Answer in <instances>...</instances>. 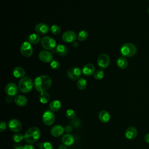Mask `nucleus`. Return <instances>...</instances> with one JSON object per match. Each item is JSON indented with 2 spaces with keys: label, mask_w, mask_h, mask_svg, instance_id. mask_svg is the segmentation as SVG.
<instances>
[{
  "label": "nucleus",
  "mask_w": 149,
  "mask_h": 149,
  "mask_svg": "<svg viewBox=\"0 0 149 149\" xmlns=\"http://www.w3.org/2000/svg\"><path fill=\"white\" fill-rule=\"evenodd\" d=\"M52 84V80L47 75L37 76L34 81V86L38 92H44L49 88Z\"/></svg>",
  "instance_id": "nucleus-1"
},
{
  "label": "nucleus",
  "mask_w": 149,
  "mask_h": 149,
  "mask_svg": "<svg viewBox=\"0 0 149 149\" xmlns=\"http://www.w3.org/2000/svg\"><path fill=\"white\" fill-rule=\"evenodd\" d=\"M40 130L36 126H33L29 128L24 133V140L29 144L36 143L40 137Z\"/></svg>",
  "instance_id": "nucleus-2"
},
{
  "label": "nucleus",
  "mask_w": 149,
  "mask_h": 149,
  "mask_svg": "<svg viewBox=\"0 0 149 149\" xmlns=\"http://www.w3.org/2000/svg\"><path fill=\"white\" fill-rule=\"evenodd\" d=\"M34 86V82L32 79L29 77L26 76L22 77L18 84L19 90L23 93H27L30 92Z\"/></svg>",
  "instance_id": "nucleus-3"
},
{
  "label": "nucleus",
  "mask_w": 149,
  "mask_h": 149,
  "mask_svg": "<svg viewBox=\"0 0 149 149\" xmlns=\"http://www.w3.org/2000/svg\"><path fill=\"white\" fill-rule=\"evenodd\" d=\"M120 51L123 57H131L136 54L137 48L132 43H125L122 45Z\"/></svg>",
  "instance_id": "nucleus-4"
},
{
  "label": "nucleus",
  "mask_w": 149,
  "mask_h": 149,
  "mask_svg": "<svg viewBox=\"0 0 149 149\" xmlns=\"http://www.w3.org/2000/svg\"><path fill=\"white\" fill-rule=\"evenodd\" d=\"M41 44L44 49L47 51L52 50L56 47V41L49 36H45L41 40Z\"/></svg>",
  "instance_id": "nucleus-5"
},
{
  "label": "nucleus",
  "mask_w": 149,
  "mask_h": 149,
  "mask_svg": "<svg viewBox=\"0 0 149 149\" xmlns=\"http://www.w3.org/2000/svg\"><path fill=\"white\" fill-rule=\"evenodd\" d=\"M42 119L43 123L47 126H51L54 124L55 122V115L51 110H47L45 111L42 116Z\"/></svg>",
  "instance_id": "nucleus-6"
},
{
  "label": "nucleus",
  "mask_w": 149,
  "mask_h": 149,
  "mask_svg": "<svg viewBox=\"0 0 149 149\" xmlns=\"http://www.w3.org/2000/svg\"><path fill=\"white\" fill-rule=\"evenodd\" d=\"M20 52L22 55L26 58L30 57L33 53V48L31 44L29 42H23L20 48Z\"/></svg>",
  "instance_id": "nucleus-7"
},
{
  "label": "nucleus",
  "mask_w": 149,
  "mask_h": 149,
  "mask_svg": "<svg viewBox=\"0 0 149 149\" xmlns=\"http://www.w3.org/2000/svg\"><path fill=\"white\" fill-rule=\"evenodd\" d=\"M110 63L109 56L106 54H101L99 55L97 59V63L100 68L105 69L108 67Z\"/></svg>",
  "instance_id": "nucleus-8"
},
{
  "label": "nucleus",
  "mask_w": 149,
  "mask_h": 149,
  "mask_svg": "<svg viewBox=\"0 0 149 149\" xmlns=\"http://www.w3.org/2000/svg\"><path fill=\"white\" fill-rule=\"evenodd\" d=\"M81 70L78 67H72L68 69L67 72V76L69 79L75 80L80 79L81 75Z\"/></svg>",
  "instance_id": "nucleus-9"
},
{
  "label": "nucleus",
  "mask_w": 149,
  "mask_h": 149,
  "mask_svg": "<svg viewBox=\"0 0 149 149\" xmlns=\"http://www.w3.org/2000/svg\"><path fill=\"white\" fill-rule=\"evenodd\" d=\"M19 90L18 86L13 83H8L5 87V93L10 97L15 96L17 94Z\"/></svg>",
  "instance_id": "nucleus-10"
},
{
  "label": "nucleus",
  "mask_w": 149,
  "mask_h": 149,
  "mask_svg": "<svg viewBox=\"0 0 149 149\" xmlns=\"http://www.w3.org/2000/svg\"><path fill=\"white\" fill-rule=\"evenodd\" d=\"M8 127L12 132L15 133H19L22 127L20 122L16 119L10 120L8 123Z\"/></svg>",
  "instance_id": "nucleus-11"
},
{
  "label": "nucleus",
  "mask_w": 149,
  "mask_h": 149,
  "mask_svg": "<svg viewBox=\"0 0 149 149\" xmlns=\"http://www.w3.org/2000/svg\"><path fill=\"white\" fill-rule=\"evenodd\" d=\"M76 38L77 37L76 33L71 30L65 31L62 36V38L63 41L67 43H70L74 41Z\"/></svg>",
  "instance_id": "nucleus-12"
},
{
  "label": "nucleus",
  "mask_w": 149,
  "mask_h": 149,
  "mask_svg": "<svg viewBox=\"0 0 149 149\" xmlns=\"http://www.w3.org/2000/svg\"><path fill=\"white\" fill-rule=\"evenodd\" d=\"M38 58L41 61L44 63H49L52 61V55L47 50L41 51L38 54Z\"/></svg>",
  "instance_id": "nucleus-13"
},
{
  "label": "nucleus",
  "mask_w": 149,
  "mask_h": 149,
  "mask_svg": "<svg viewBox=\"0 0 149 149\" xmlns=\"http://www.w3.org/2000/svg\"><path fill=\"white\" fill-rule=\"evenodd\" d=\"M36 32L40 35H45L49 31V27L48 24L44 23H40L35 27Z\"/></svg>",
  "instance_id": "nucleus-14"
},
{
  "label": "nucleus",
  "mask_w": 149,
  "mask_h": 149,
  "mask_svg": "<svg viewBox=\"0 0 149 149\" xmlns=\"http://www.w3.org/2000/svg\"><path fill=\"white\" fill-rule=\"evenodd\" d=\"M65 132V128L60 125H56L54 126L51 129V134L52 136L55 137H58L62 136Z\"/></svg>",
  "instance_id": "nucleus-15"
},
{
  "label": "nucleus",
  "mask_w": 149,
  "mask_h": 149,
  "mask_svg": "<svg viewBox=\"0 0 149 149\" xmlns=\"http://www.w3.org/2000/svg\"><path fill=\"white\" fill-rule=\"evenodd\" d=\"M125 137L128 140H133L137 136V130L136 127L130 126L125 131Z\"/></svg>",
  "instance_id": "nucleus-16"
},
{
  "label": "nucleus",
  "mask_w": 149,
  "mask_h": 149,
  "mask_svg": "<svg viewBox=\"0 0 149 149\" xmlns=\"http://www.w3.org/2000/svg\"><path fill=\"white\" fill-rule=\"evenodd\" d=\"M95 72V67L91 63H87L84 65L82 69V73L85 76H91Z\"/></svg>",
  "instance_id": "nucleus-17"
},
{
  "label": "nucleus",
  "mask_w": 149,
  "mask_h": 149,
  "mask_svg": "<svg viewBox=\"0 0 149 149\" xmlns=\"http://www.w3.org/2000/svg\"><path fill=\"white\" fill-rule=\"evenodd\" d=\"M62 143L67 146H72L74 142V138L73 135L67 133L64 134L62 137Z\"/></svg>",
  "instance_id": "nucleus-18"
},
{
  "label": "nucleus",
  "mask_w": 149,
  "mask_h": 149,
  "mask_svg": "<svg viewBox=\"0 0 149 149\" xmlns=\"http://www.w3.org/2000/svg\"><path fill=\"white\" fill-rule=\"evenodd\" d=\"M100 120L102 123H107L110 120L111 116L109 113L105 110L101 111L98 114Z\"/></svg>",
  "instance_id": "nucleus-19"
},
{
  "label": "nucleus",
  "mask_w": 149,
  "mask_h": 149,
  "mask_svg": "<svg viewBox=\"0 0 149 149\" xmlns=\"http://www.w3.org/2000/svg\"><path fill=\"white\" fill-rule=\"evenodd\" d=\"M14 101L17 105L20 107H24L27 103V99L24 95H19L15 97Z\"/></svg>",
  "instance_id": "nucleus-20"
},
{
  "label": "nucleus",
  "mask_w": 149,
  "mask_h": 149,
  "mask_svg": "<svg viewBox=\"0 0 149 149\" xmlns=\"http://www.w3.org/2000/svg\"><path fill=\"white\" fill-rule=\"evenodd\" d=\"M116 64L119 68L121 69H125L128 66V62L125 57L120 56L117 59Z\"/></svg>",
  "instance_id": "nucleus-21"
},
{
  "label": "nucleus",
  "mask_w": 149,
  "mask_h": 149,
  "mask_svg": "<svg viewBox=\"0 0 149 149\" xmlns=\"http://www.w3.org/2000/svg\"><path fill=\"white\" fill-rule=\"evenodd\" d=\"M13 75L16 78L23 77V76L25 75V70L23 68L17 66L13 70Z\"/></svg>",
  "instance_id": "nucleus-22"
},
{
  "label": "nucleus",
  "mask_w": 149,
  "mask_h": 149,
  "mask_svg": "<svg viewBox=\"0 0 149 149\" xmlns=\"http://www.w3.org/2000/svg\"><path fill=\"white\" fill-rule=\"evenodd\" d=\"M55 51L57 54L60 56L66 55L68 52V49L67 47L63 44H59L56 47Z\"/></svg>",
  "instance_id": "nucleus-23"
},
{
  "label": "nucleus",
  "mask_w": 149,
  "mask_h": 149,
  "mask_svg": "<svg viewBox=\"0 0 149 149\" xmlns=\"http://www.w3.org/2000/svg\"><path fill=\"white\" fill-rule=\"evenodd\" d=\"M61 106H62V104L61 101L58 100H54L52 101L49 105L50 110L54 112L59 110L61 108Z\"/></svg>",
  "instance_id": "nucleus-24"
},
{
  "label": "nucleus",
  "mask_w": 149,
  "mask_h": 149,
  "mask_svg": "<svg viewBox=\"0 0 149 149\" xmlns=\"http://www.w3.org/2000/svg\"><path fill=\"white\" fill-rule=\"evenodd\" d=\"M38 99L41 103L47 104L50 100V96H49V94L46 91L41 92L40 93L38 96Z\"/></svg>",
  "instance_id": "nucleus-25"
},
{
  "label": "nucleus",
  "mask_w": 149,
  "mask_h": 149,
  "mask_svg": "<svg viewBox=\"0 0 149 149\" xmlns=\"http://www.w3.org/2000/svg\"><path fill=\"white\" fill-rule=\"evenodd\" d=\"M40 37L38 34H31L28 38V41L31 44H37L40 41Z\"/></svg>",
  "instance_id": "nucleus-26"
},
{
  "label": "nucleus",
  "mask_w": 149,
  "mask_h": 149,
  "mask_svg": "<svg viewBox=\"0 0 149 149\" xmlns=\"http://www.w3.org/2000/svg\"><path fill=\"white\" fill-rule=\"evenodd\" d=\"M87 85V83L86 80L83 77H80V79H79L76 83V86L77 88L80 90H84L86 88Z\"/></svg>",
  "instance_id": "nucleus-27"
},
{
  "label": "nucleus",
  "mask_w": 149,
  "mask_h": 149,
  "mask_svg": "<svg viewBox=\"0 0 149 149\" xmlns=\"http://www.w3.org/2000/svg\"><path fill=\"white\" fill-rule=\"evenodd\" d=\"M88 35V34L87 31H86L85 30H81L79 33L77 38L79 41H84L87 38Z\"/></svg>",
  "instance_id": "nucleus-28"
},
{
  "label": "nucleus",
  "mask_w": 149,
  "mask_h": 149,
  "mask_svg": "<svg viewBox=\"0 0 149 149\" xmlns=\"http://www.w3.org/2000/svg\"><path fill=\"white\" fill-rule=\"evenodd\" d=\"M24 139V136L22 133H16L12 136V140L16 143H19Z\"/></svg>",
  "instance_id": "nucleus-29"
},
{
  "label": "nucleus",
  "mask_w": 149,
  "mask_h": 149,
  "mask_svg": "<svg viewBox=\"0 0 149 149\" xmlns=\"http://www.w3.org/2000/svg\"><path fill=\"white\" fill-rule=\"evenodd\" d=\"M94 77L96 80H101L104 76V71L102 69H98L94 73Z\"/></svg>",
  "instance_id": "nucleus-30"
},
{
  "label": "nucleus",
  "mask_w": 149,
  "mask_h": 149,
  "mask_svg": "<svg viewBox=\"0 0 149 149\" xmlns=\"http://www.w3.org/2000/svg\"><path fill=\"white\" fill-rule=\"evenodd\" d=\"M50 30L51 31V33L54 34V35H58L60 33L61 29V27L56 24H53L51 28H50Z\"/></svg>",
  "instance_id": "nucleus-31"
},
{
  "label": "nucleus",
  "mask_w": 149,
  "mask_h": 149,
  "mask_svg": "<svg viewBox=\"0 0 149 149\" xmlns=\"http://www.w3.org/2000/svg\"><path fill=\"white\" fill-rule=\"evenodd\" d=\"M66 116L70 119H73L75 118L76 116V112L75 111L72 109H68L65 113Z\"/></svg>",
  "instance_id": "nucleus-32"
},
{
  "label": "nucleus",
  "mask_w": 149,
  "mask_h": 149,
  "mask_svg": "<svg viewBox=\"0 0 149 149\" xmlns=\"http://www.w3.org/2000/svg\"><path fill=\"white\" fill-rule=\"evenodd\" d=\"M40 149H54L52 145L48 141H44L41 143L40 146Z\"/></svg>",
  "instance_id": "nucleus-33"
},
{
  "label": "nucleus",
  "mask_w": 149,
  "mask_h": 149,
  "mask_svg": "<svg viewBox=\"0 0 149 149\" xmlns=\"http://www.w3.org/2000/svg\"><path fill=\"white\" fill-rule=\"evenodd\" d=\"M50 66H51L52 69H55V70H57L60 67V63L58 61L54 59V60H52L50 62Z\"/></svg>",
  "instance_id": "nucleus-34"
},
{
  "label": "nucleus",
  "mask_w": 149,
  "mask_h": 149,
  "mask_svg": "<svg viewBox=\"0 0 149 149\" xmlns=\"http://www.w3.org/2000/svg\"><path fill=\"white\" fill-rule=\"evenodd\" d=\"M71 124L72 126L75 127L76 128H78L80 126V120L77 119H73L71 121Z\"/></svg>",
  "instance_id": "nucleus-35"
},
{
  "label": "nucleus",
  "mask_w": 149,
  "mask_h": 149,
  "mask_svg": "<svg viewBox=\"0 0 149 149\" xmlns=\"http://www.w3.org/2000/svg\"><path fill=\"white\" fill-rule=\"evenodd\" d=\"M6 127H7L6 123L4 121H1L0 123V132H2L5 131L6 129Z\"/></svg>",
  "instance_id": "nucleus-36"
},
{
  "label": "nucleus",
  "mask_w": 149,
  "mask_h": 149,
  "mask_svg": "<svg viewBox=\"0 0 149 149\" xmlns=\"http://www.w3.org/2000/svg\"><path fill=\"white\" fill-rule=\"evenodd\" d=\"M23 147L24 146H23L21 144H18V143H16L13 146L14 149H23Z\"/></svg>",
  "instance_id": "nucleus-37"
},
{
  "label": "nucleus",
  "mask_w": 149,
  "mask_h": 149,
  "mask_svg": "<svg viewBox=\"0 0 149 149\" xmlns=\"http://www.w3.org/2000/svg\"><path fill=\"white\" fill-rule=\"evenodd\" d=\"M65 131L67 133H70L72 131V127L70 125H67L65 127Z\"/></svg>",
  "instance_id": "nucleus-38"
},
{
  "label": "nucleus",
  "mask_w": 149,
  "mask_h": 149,
  "mask_svg": "<svg viewBox=\"0 0 149 149\" xmlns=\"http://www.w3.org/2000/svg\"><path fill=\"white\" fill-rule=\"evenodd\" d=\"M23 149H35L34 147L31 144H27L23 147Z\"/></svg>",
  "instance_id": "nucleus-39"
},
{
  "label": "nucleus",
  "mask_w": 149,
  "mask_h": 149,
  "mask_svg": "<svg viewBox=\"0 0 149 149\" xmlns=\"http://www.w3.org/2000/svg\"><path fill=\"white\" fill-rule=\"evenodd\" d=\"M144 140L147 143L149 144V133H147L146 134V136L144 137Z\"/></svg>",
  "instance_id": "nucleus-40"
},
{
  "label": "nucleus",
  "mask_w": 149,
  "mask_h": 149,
  "mask_svg": "<svg viewBox=\"0 0 149 149\" xmlns=\"http://www.w3.org/2000/svg\"><path fill=\"white\" fill-rule=\"evenodd\" d=\"M12 98H11V97H10V96H8V97H6V102H8V103H10L11 102H12Z\"/></svg>",
  "instance_id": "nucleus-41"
},
{
  "label": "nucleus",
  "mask_w": 149,
  "mask_h": 149,
  "mask_svg": "<svg viewBox=\"0 0 149 149\" xmlns=\"http://www.w3.org/2000/svg\"><path fill=\"white\" fill-rule=\"evenodd\" d=\"M66 146H65V145H60L59 146V147H58V149H67V148H66Z\"/></svg>",
  "instance_id": "nucleus-42"
},
{
  "label": "nucleus",
  "mask_w": 149,
  "mask_h": 149,
  "mask_svg": "<svg viewBox=\"0 0 149 149\" xmlns=\"http://www.w3.org/2000/svg\"><path fill=\"white\" fill-rule=\"evenodd\" d=\"M148 14H149V8H148Z\"/></svg>",
  "instance_id": "nucleus-43"
}]
</instances>
